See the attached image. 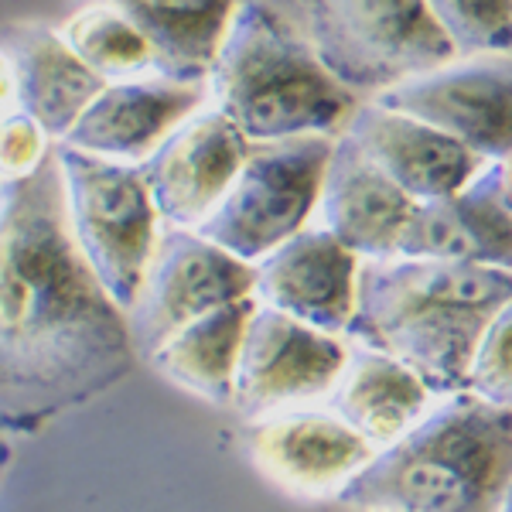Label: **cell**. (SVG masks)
Here are the masks:
<instances>
[{
	"mask_svg": "<svg viewBox=\"0 0 512 512\" xmlns=\"http://www.w3.org/2000/svg\"><path fill=\"white\" fill-rule=\"evenodd\" d=\"M202 106H209L205 82H178L168 76L106 82L59 144L140 168Z\"/></svg>",
	"mask_w": 512,
	"mask_h": 512,
	"instance_id": "obj_13",
	"label": "cell"
},
{
	"mask_svg": "<svg viewBox=\"0 0 512 512\" xmlns=\"http://www.w3.org/2000/svg\"><path fill=\"white\" fill-rule=\"evenodd\" d=\"M301 7L321 65L362 103L458 59L424 0H301Z\"/></svg>",
	"mask_w": 512,
	"mask_h": 512,
	"instance_id": "obj_5",
	"label": "cell"
},
{
	"mask_svg": "<svg viewBox=\"0 0 512 512\" xmlns=\"http://www.w3.org/2000/svg\"><path fill=\"white\" fill-rule=\"evenodd\" d=\"M512 478V410L461 390L379 451L342 502L396 512H499Z\"/></svg>",
	"mask_w": 512,
	"mask_h": 512,
	"instance_id": "obj_4",
	"label": "cell"
},
{
	"mask_svg": "<svg viewBox=\"0 0 512 512\" xmlns=\"http://www.w3.org/2000/svg\"><path fill=\"white\" fill-rule=\"evenodd\" d=\"M55 140L24 110L0 117V181L28 178L52 158Z\"/></svg>",
	"mask_w": 512,
	"mask_h": 512,
	"instance_id": "obj_25",
	"label": "cell"
},
{
	"mask_svg": "<svg viewBox=\"0 0 512 512\" xmlns=\"http://www.w3.org/2000/svg\"><path fill=\"white\" fill-rule=\"evenodd\" d=\"M72 55L103 82H127L140 76H161L151 41L120 7L110 0H93L55 24Z\"/></svg>",
	"mask_w": 512,
	"mask_h": 512,
	"instance_id": "obj_22",
	"label": "cell"
},
{
	"mask_svg": "<svg viewBox=\"0 0 512 512\" xmlns=\"http://www.w3.org/2000/svg\"><path fill=\"white\" fill-rule=\"evenodd\" d=\"M205 86L250 144L342 137L362 103L332 79L280 0H239Z\"/></svg>",
	"mask_w": 512,
	"mask_h": 512,
	"instance_id": "obj_3",
	"label": "cell"
},
{
	"mask_svg": "<svg viewBox=\"0 0 512 512\" xmlns=\"http://www.w3.org/2000/svg\"><path fill=\"white\" fill-rule=\"evenodd\" d=\"M144 31L158 72L178 82H209L212 62L239 0H110Z\"/></svg>",
	"mask_w": 512,
	"mask_h": 512,
	"instance_id": "obj_21",
	"label": "cell"
},
{
	"mask_svg": "<svg viewBox=\"0 0 512 512\" xmlns=\"http://www.w3.org/2000/svg\"><path fill=\"white\" fill-rule=\"evenodd\" d=\"M458 59L512 52V0H424Z\"/></svg>",
	"mask_w": 512,
	"mask_h": 512,
	"instance_id": "obj_23",
	"label": "cell"
},
{
	"mask_svg": "<svg viewBox=\"0 0 512 512\" xmlns=\"http://www.w3.org/2000/svg\"><path fill=\"white\" fill-rule=\"evenodd\" d=\"M437 403V393L390 355L349 342V366L325 407L376 451L407 437Z\"/></svg>",
	"mask_w": 512,
	"mask_h": 512,
	"instance_id": "obj_19",
	"label": "cell"
},
{
	"mask_svg": "<svg viewBox=\"0 0 512 512\" xmlns=\"http://www.w3.org/2000/svg\"><path fill=\"white\" fill-rule=\"evenodd\" d=\"M21 110L18 106V86H14V72H11V62H7V55L0 52V117H7V113Z\"/></svg>",
	"mask_w": 512,
	"mask_h": 512,
	"instance_id": "obj_26",
	"label": "cell"
},
{
	"mask_svg": "<svg viewBox=\"0 0 512 512\" xmlns=\"http://www.w3.org/2000/svg\"><path fill=\"white\" fill-rule=\"evenodd\" d=\"M355 144L386 178L417 205L458 195L482 175L485 161L451 140L444 130L366 99L345 127Z\"/></svg>",
	"mask_w": 512,
	"mask_h": 512,
	"instance_id": "obj_15",
	"label": "cell"
},
{
	"mask_svg": "<svg viewBox=\"0 0 512 512\" xmlns=\"http://www.w3.org/2000/svg\"><path fill=\"white\" fill-rule=\"evenodd\" d=\"M349 366V338L304 325L256 304L243 335L233 386V414L250 420L297 407H321Z\"/></svg>",
	"mask_w": 512,
	"mask_h": 512,
	"instance_id": "obj_8",
	"label": "cell"
},
{
	"mask_svg": "<svg viewBox=\"0 0 512 512\" xmlns=\"http://www.w3.org/2000/svg\"><path fill=\"white\" fill-rule=\"evenodd\" d=\"M492 171H495V185H499L502 198H506V205L512 209V158L492 161Z\"/></svg>",
	"mask_w": 512,
	"mask_h": 512,
	"instance_id": "obj_27",
	"label": "cell"
},
{
	"mask_svg": "<svg viewBox=\"0 0 512 512\" xmlns=\"http://www.w3.org/2000/svg\"><path fill=\"white\" fill-rule=\"evenodd\" d=\"M250 140L216 106H202L140 164L164 226L198 229L229 192Z\"/></svg>",
	"mask_w": 512,
	"mask_h": 512,
	"instance_id": "obj_12",
	"label": "cell"
},
{
	"mask_svg": "<svg viewBox=\"0 0 512 512\" xmlns=\"http://www.w3.org/2000/svg\"><path fill=\"white\" fill-rule=\"evenodd\" d=\"M243 451L263 482L297 502H342L379 454L325 403L250 420Z\"/></svg>",
	"mask_w": 512,
	"mask_h": 512,
	"instance_id": "obj_10",
	"label": "cell"
},
{
	"mask_svg": "<svg viewBox=\"0 0 512 512\" xmlns=\"http://www.w3.org/2000/svg\"><path fill=\"white\" fill-rule=\"evenodd\" d=\"M65 212L89 270L127 315L134 308L164 222L140 168L55 144Z\"/></svg>",
	"mask_w": 512,
	"mask_h": 512,
	"instance_id": "obj_6",
	"label": "cell"
},
{
	"mask_svg": "<svg viewBox=\"0 0 512 512\" xmlns=\"http://www.w3.org/2000/svg\"><path fill=\"white\" fill-rule=\"evenodd\" d=\"M468 393L482 396L502 410H512V297L478 342Z\"/></svg>",
	"mask_w": 512,
	"mask_h": 512,
	"instance_id": "obj_24",
	"label": "cell"
},
{
	"mask_svg": "<svg viewBox=\"0 0 512 512\" xmlns=\"http://www.w3.org/2000/svg\"><path fill=\"white\" fill-rule=\"evenodd\" d=\"M396 256L512 270V209L495 185L492 164L458 195L417 205Z\"/></svg>",
	"mask_w": 512,
	"mask_h": 512,
	"instance_id": "obj_17",
	"label": "cell"
},
{
	"mask_svg": "<svg viewBox=\"0 0 512 512\" xmlns=\"http://www.w3.org/2000/svg\"><path fill=\"white\" fill-rule=\"evenodd\" d=\"M256 304L284 311L318 332L349 338L359 301L362 260L349 246L311 222L256 263Z\"/></svg>",
	"mask_w": 512,
	"mask_h": 512,
	"instance_id": "obj_14",
	"label": "cell"
},
{
	"mask_svg": "<svg viewBox=\"0 0 512 512\" xmlns=\"http://www.w3.org/2000/svg\"><path fill=\"white\" fill-rule=\"evenodd\" d=\"M253 284L250 263L219 250L195 229L164 226L134 308L127 311L137 355L147 359L192 321L253 297Z\"/></svg>",
	"mask_w": 512,
	"mask_h": 512,
	"instance_id": "obj_9",
	"label": "cell"
},
{
	"mask_svg": "<svg viewBox=\"0 0 512 512\" xmlns=\"http://www.w3.org/2000/svg\"><path fill=\"white\" fill-rule=\"evenodd\" d=\"M332 144L335 137L250 144L229 192L195 233L256 267L315 222Z\"/></svg>",
	"mask_w": 512,
	"mask_h": 512,
	"instance_id": "obj_7",
	"label": "cell"
},
{
	"mask_svg": "<svg viewBox=\"0 0 512 512\" xmlns=\"http://www.w3.org/2000/svg\"><path fill=\"white\" fill-rule=\"evenodd\" d=\"M137 359L127 315L72 236L52 147L35 175L0 181V424L79 407Z\"/></svg>",
	"mask_w": 512,
	"mask_h": 512,
	"instance_id": "obj_1",
	"label": "cell"
},
{
	"mask_svg": "<svg viewBox=\"0 0 512 512\" xmlns=\"http://www.w3.org/2000/svg\"><path fill=\"white\" fill-rule=\"evenodd\" d=\"M499 512H512V478H509V485H506V495H502Z\"/></svg>",
	"mask_w": 512,
	"mask_h": 512,
	"instance_id": "obj_28",
	"label": "cell"
},
{
	"mask_svg": "<svg viewBox=\"0 0 512 512\" xmlns=\"http://www.w3.org/2000/svg\"><path fill=\"white\" fill-rule=\"evenodd\" d=\"M512 297V270L448 260H362L349 342L403 362L437 396L468 390L485 328Z\"/></svg>",
	"mask_w": 512,
	"mask_h": 512,
	"instance_id": "obj_2",
	"label": "cell"
},
{
	"mask_svg": "<svg viewBox=\"0 0 512 512\" xmlns=\"http://www.w3.org/2000/svg\"><path fill=\"white\" fill-rule=\"evenodd\" d=\"M417 202L403 195L349 134L335 137L315 222L359 260H390L414 222Z\"/></svg>",
	"mask_w": 512,
	"mask_h": 512,
	"instance_id": "obj_16",
	"label": "cell"
},
{
	"mask_svg": "<svg viewBox=\"0 0 512 512\" xmlns=\"http://www.w3.org/2000/svg\"><path fill=\"white\" fill-rule=\"evenodd\" d=\"M355 512H396V509H355Z\"/></svg>",
	"mask_w": 512,
	"mask_h": 512,
	"instance_id": "obj_29",
	"label": "cell"
},
{
	"mask_svg": "<svg viewBox=\"0 0 512 512\" xmlns=\"http://www.w3.org/2000/svg\"><path fill=\"white\" fill-rule=\"evenodd\" d=\"M376 103L444 130L485 164L512 158V52L454 59Z\"/></svg>",
	"mask_w": 512,
	"mask_h": 512,
	"instance_id": "obj_11",
	"label": "cell"
},
{
	"mask_svg": "<svg viewBox=\"0 0 512 512\" xmlns=\"http://www.w3.org/2000/svg\"><path fill=\"white\" fill-rule=\"evenodd\" d=\"M256 308V297H243L236 304L212 311L171 335L161 349L147 355L154 373L168 379L178 390L212 403V407L233 410V386L243 335Z\"/></svg>",
	"mask_w": 512,
	"mask_h": 512,
	"instance_id": "obj_20",
	"label": "cell"
},
{
	"mask_svg": "<svg viewBox=\"0 0 512 512\" xmlns=\"http://www.w3.org/2000/svg\"><path fill=\"white\" fill-rule=\"evenodd\" d=\"M0 52L7 55L18 86V106L59 144L82 117L103 79L82 65L62 35L48 24H7L0 28Z\"/></svg>",
	"mask_w": 512,
	"mask_h": 512,
	"instance_id": "obj_18",
	"label": "cell"
}]
</instances>
